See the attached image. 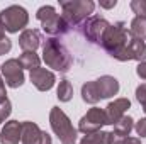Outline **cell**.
Segmentation results:
<instances>
[{"label":"cell","mask_w":146,"mask_h":144,"mask_svg":"<svg viewBox=\"0 0 146 144\" xmlns=\"http://www.w3.org/2000/svg\"><path fill=\"white\" fill-rule=\"evenodd\" d=\"M10 112H12V105H10V102L9 100H5L2 105H0V124L10 115Z\"/></svg>","instance_id":"d4e9b609"},{"label":"cell","mask_w":146,"mask_h":144,"mask_svg":"<svg viewBox=\"0 0 146 144\" xmlns=\"http://www.w3.org/2000/svg\"><path fill=\"white\" fill-rule=\"evenodd\" d=\"M134 129H136L138 136H141V137H146V117H145V119H139V120L134 124Z\"/></svg>","instance_id":"4316f807"},{"label":"cell","mask_w":146,"mask_h":144,"mask_svg":"<svg viewBox=\"0 0 146 144\" xmlns=\"http://www.w3.org/2000/svg\"><path fill=\"white\" fill-rule=\"evenodd\" d=\"M56 97L60 102H70L73 98V87L68 80H61L56 90Z\"/></svg>","instance_id":"44dd1931"},{"label":"cell","mask_w":146,"mask_h":144,"mask_svg":"<svg viewBox=\"0 0 146 144\" xmlns=\"http://www.w3.org/2000/svg\"><path fill=\"white\" fill-rule=\"evenodd\" d=\"M29 78H31V81H33V85L36 87L39 92H48V90H51L53 87H54V83H56V78H54V73L49 71V70H46V68H36V70H33L31 75H29Z\"/></svg>","instance_id":"7c38bea8"},{"label":"cell","mask_w":146,"mask_h":144,"mask_svg":"<svg viewBox=\"0 0 146 144\" xmlns=\"http://www.w3.org/2000/svg\"><path fill=\"white\" fill-rule=\"evenodd\" d=\"M3 32H5V29H3V26L0 24V39H2V37H5V34H3Z\"/></svg>","instance_id":"d6a6232c"},{"label":"cell","mask_w":146,"mask_h":144,"mask_svg":"<svg viewBox=\"0 0 146 144\" xmlns=\"http://www.w3.org/2000/svg\"><path fill=\"white\" fill-rule=\"evenodd\" d=\"M42 59L49 68H53L54 71L60 73L70 71V68L73 65V58L68 53V49L54 37H49V39L44 41V44H42Z\"/></svg>","instance_id":"6da1fadb"},{"label":"cell","mask_w":146,"mask_h":144,"mask_svg":"<svg viewBox=\"0 0 146 144\" xmlns=\"http://www.w3.org/2000/svg\"><path fill=\"white\" fill-rule=\"evenodd\" d=\"M115 59H119V61H131V59H134V61L145 63L146 61V44H145V41L136 39V37L131 36L127 46L122 49V53H121Z\"/></svg>","instance_id":"8fae6325"},{"label":"cell","mask_w":146,"mask_h":144,"mask_svg":"<svg viewBox=\"0 0 146 144\" xmlns=\"http://www.w3.org/2000/svg\"><path fill=\"white\" fill-rule=\"evenodd\" d=\"M122 144H141V139H138V137H129V136H127Z\"/></svg>","instance_id":"1f68e13d"},{"label":"cell","mask_w":146,"mask_h":144,"mask_svg":"<svg viewBox=\"0 0 146 144\" xmlns=\"http://www.w3.org/2000/svg\"><path fill=\"white\" fill-rule=\"evenodd\" d=\"M115 5H117L115 0H110V2H100V7H102V9H114Z\"/></svg>","instance_id":"4dcf8cb0"},{"label":"cell","mask_w":146,"mask_h":144,"mask_svg":"<svg viewBox=\"0 0 146 144\" xmlns=\"http://www.w3.org/2000/svg\"><path fill=\"white\" fill-rule=\"evenodd\" d=\"M133 129H134V120L129 115H124L119 122L114 124V132L119 134V136H122V137H127Z\"/></svg>","instance_id":"d6986e66"},{"label":"cell","mask_w":146,"mask_h":144,"mask_svg":"<svg viewBox=\"0 0 146 144\" xmlns=\"http://www.w3.org/2000/svg\"><path fill=\"white\" fill-rule=\"evenodd\" d=\"M104 126H107V117H106V110L99 107H92L78 122V131L87 134L97 132L100 131Z\"/></svg>","instance_id":"52a82bcc"},{"label":"cell","mask_w":146,"mask_h":144,"mask_svg":"<svg viewBox=\"0 0 146 144\" xmlns=\"http://www.w3.org/2000/svg\"><path fill=\"white\" fill-rule=\"evenodd\" d=\"M80 144H109V132L97 131V132L87 134V136H83Z\"/></svg>","instance_id":"7402d4cb"},{"label":"cell","mask_w":146,"mask_h":144,"mask_svg":"<svg viewBox=\"0 0 146 144\" xmlns=\"http://www.w3.org/2000/svg\"><path fill=\"white\" fill-rule=\"evenodd\" d=\"M131 9L136 14V17H146V0H133Z\"/></svg>","instance_id":"603a6c76"},{"label":"cell","mask_w":146,"mask_h":144,"mask_svg":"<svg viewBox=\"0 0 146 144\" xmlns=\"http://www.w3.org/2000/svg\"><path fill=\"white\" fill-rule=\"evenodd\" d=\"M41 44V36L36 29H26L19 36V46L24 51H36Z\"/></svg>","instance_id":"2e32d148"},{"label":"cell","mask_w":146,"mask_h":144,"mask_svg":"<svg viewBox=\"0 0 146 144\" xmlns=\"http://www.w3.org/2000/svg\"><path fill=\"white\" fill-rule=\"evenodd\" d=\"M136 73H138V76H139L141 80H146V61H145V63H139V65H138Z\"/></svg>","instance_id":"f1b7e54d"},{"label":"cell","mask_w":146,"mask_h":144,"mask_svg":"<svg viewBox=\"0 0 146 144\" xmlns=\"http://www.w3.org/2000/svg\"><path fill=\"white\" fill-rule=\"evenodd\" d=\"M49 124L53 132L58 136L61 144H76V129L73 127L72 120L60 107H53L49 112Z\"/></svg>","instance_id":"277c9868"},{"label":"cell","mask_w":146,"mask_h":144,"mask_svg":"<svg viewBox=\"0 0 146 144\" xmlns=\"http://www.w3.org/2000/svg\"><path fill=\"white\" fill-rule=\"evenodd\" d=\"M109 26L110 24L104 19V17H100V15H92V17H88V19L83 22V34H85V37H87L90 42L100 44V42H102V37H104V34H106V31H107Z\"/></svg>","instance_id":"ba28073f"},{"label":"cell","mask_w":146,"mask_h":144,"mask_svg":"<svg viewBox=\"0 0 146 144\" xmlns=\"http://www.w3.org/2000/svg\"><path fill=\"white\" fill-rule=\"evenodd\" d=\"M131 36L136 39H146V17H134L131 22V29H129Z\"/></svg>","instance_id":"ffe728a7"},{"label":"cell","mask_w":146,"mask_h":144,"mask_svg":"<svg viewBox=\"0 0 146 144\" xmlns=\"http://www.w3.org/2000/svg\"><path fill=\"white\" fill-rule=\"evenodd\" d=\"M0 71L3 75V80H5V85H9L10 88H19L24 85V68L21 66L19 59L12 58V59H7L2 66H0Z\"/></svg>","instance_id":"9c48e42d"},{"label":"cell","mask_w":146,"mask_h":144,"mask_svg":"<svg viewBox=\"0 0 146 144\" xmlns=\"http://www.w3.org/2000/svg\"><path fill=\"white\" fill-rule=\"evenodd\" d=\"M95 83L99 87L100 98H110V97L117 95V92H119V81L114 76H110V75L100 76L99 80H95Z\"/></svg>","instance_id":"9a60e30c"},{"label":"cell","mask_w":146,"mask_h":144,"mask_svg":"<svg viewBox=\"0 0 146 144\" xmlns=\"http://www.w3.org/2000/svg\"><path fill=\"white\" fill-rule=\"evenodd\" d=\"M124 139H126V137H122V136L115 134L114 131L109 132V144H122V143H124Z\"/></svg>","instance_id":"83f0119b"},{"label":"cell","mask_w":146,"mask_h":144,"mask_svg":"<svg viewBox=\"0 0 146 144\" xmlns=\"http://www.w3.org/2000/svg\"><path fill=\"white\" fill-rule=\"evenodd\" d=\"M82 98H83V102L92 104V105H95V104L100 100L99 87H97L95 81H87V83H83V87H82Z\"/></svg>","instance_id":"e0dca14e"},{"label":"cell","mask_w":146,"mask_h":144,"mask_svg":"<svg viewBox=\"0 0 146 144\" xmlns=\"http://www.w3.org/2000/svg\"><path fill=\"white\" fill-rule=\"evenodd\" d=\"M0 24L7 32H19L26 31V26L29 24V14L21 5H10L0 12Z\"/></svg>","instance_id":"8992f818"},{"label":"cell","mask_w":146,"mask_h":144,"mask_svg":"<svg viewBox=\"0 0 146 144\" xmlns=\"http://www.w3.org/2000/svg\"><path fill=\"white\" fill-rule=\"evenodd\" d=\"M129 39H131V32L124 27V24L122 22H115V24L107 27L100 44L112 58H117L122 53V49L127 46Z\"/></svg>","instance_id":"3957f363"},{"label":"cell","mask_w":146,"mask_h":144,"mask_svg":"<svg viewBox=\"0 0 146 144\" xmlns=\"http://www.w3.org/2000/svg\"><path fill=\"white\" fill-rule=\"evenodd\" d=\"M21 143L22 144H53L51 143V136L48 132L41 131L36 122H31V120L22 122Z\"/></svg>","instance_id":"30bf717a"},{"label":"cell","mask_w":146,"mask_h":144,"mask_svg":"<svg viewBox=\"0 0 146 144\" xmlns=\"http://www.w3.org/2000/svg\"><path fill=\"white\" fill-rule=\"evenodd\" d=\"M7 100V92H5V83H3V80L0 78V105L3 104Z\"/></svg>","instance_id":"f546056e"},{"label":"cell","mask_w":146,"mask_h":144,"mask_svg":"<svg viewBox=\"0 0 146 144\" xmlns=\"http://www.w3.org/2000/svg\"><path fill=\"white\" fill-rule=\"evenodd\" d=\"M127 108H131V102H129V98H115L114 102H110L109 105L106 107L107 124H112V126H114L115 122H119V120L126 115Z\"/></svg>","instance_id":"4fadbf2b"},{"label":"cell","mask_w":146,"mask_h":144,"mask_svg":"<svg viewBox=\"0 0 146 144\" xmlns=\"http://www.w3.org/2000/svg\"><path fill=\"white\" fill-rule=\"evenodd\" d=\"M22 134V122L9 120L0 131V144H19Z\"/></svg>","instance_id":"5bb4252c"},{"label":"cell","mask_w":146,"mask_h":144,"mask_svg":"<svg viewBox=\"0 0 146 144\" xmlns=\"http://www.w3.org/2000/svg\"><path fill=\"white\" fill-rule=\"evenodd\" d=\"M19 63H21V66L24 70H31L33 71V70L39 68L41 59L36 54V51H22V54L19 56Z\"/></svg>","instance_id":"ac0fdd59"},{"label":"cell","mask_w":146,"mask_h":144,"mask_svg":"<svg viewBox=\"0 0 146 144\" xmlns=\"http://www.w3.org/2000/svg\"><path fill=\"white\" fill-rule=\"evenodd\" d=\"M10 49H12V41L9 37H2L0 39V56L2 54H7Z\"/></svg>","instance_id":"484cf974"},{"label":"cell","mask_w":146,"mask_h":144,"mask_svg":"<svg viewBox=\"0 0 146 144\" xmlns=\"http://www.w3.org/2000/svg\"><path fill=\"white\" fill-rule=\"evenodd\" d=\"M136 98L141 104V107H143V110H145V114H146V83H141L136 88Z\"/></svg>","instance_id":"cb8c5ba5"},{"label":"cell","mask_w":146,"mask_h":144,"mask_svg":"<svg viewBox=\"0 0 146 144\" xmlns=\"http://www.w3.org/2000/svg\"><path fill=\"white\" fill-rule=\"evenodd\" d=\"M36 17L41 20V24H42V31L46 34H49V36L65 34L68 31V24L63 20V17L51 5H42L36 12Z\"/></svg>","instance_id":"5b68a950"},{"label":"cell","mask_w":146,"mask_h":144,"mask_svg":"<svg viewBox=\"0 0 146 144\" xmlns=\"http://www.w3.org/2000/svg\"><path fill=\"white\" fill-rule=\"evenodd\" d=\"M60 5L63 10L61 17L68 24V27L85 22L88 17H92L95 9V3L92 0H68V2H61Z\"/></svg>","instance_id":"7a4b0ae2"}]
</instances>
